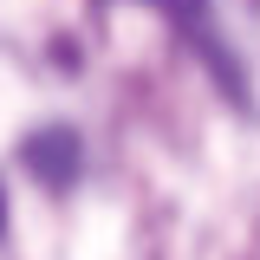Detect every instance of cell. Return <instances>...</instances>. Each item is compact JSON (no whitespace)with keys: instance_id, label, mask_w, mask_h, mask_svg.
Masks as SVG:
<instances>
[{"instance_id":"1","label":"cell","mask_w":260,"mask_h":260,"mask_svg":"<svg viewBox=\"0 0 260 260\" xmlns=\"http://www.w3.org/2000/svg\"><path fill=\"white\" fill-rule=\"evenodd\" d=\"M72 156H78V150H72V137H65V130H46V137H32V143H26V162L46 176V182H65Z\"/></svg>"}]
</instances>
